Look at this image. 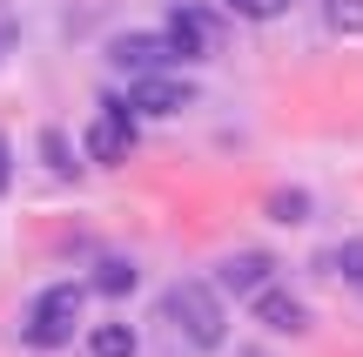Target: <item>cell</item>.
Returning <instances> with one entry per match:
<instances>
[{"mask_svg":"<svg viewBox=\"0 0 363 357\" xmlns=\"http://www.w3.org/2000/svg\"><path fill=\"white\" fill-rule=\"evenodd\" d=\"M74 324H81V290L74 283H54V290H40L34 310H27V344L54 351V344L74 337Z\"/></svg>","mask_w":363,"mask_h":357,"instance_id":"obj_2","label":"cell"},{"mask_svg":"<svg viewBox=\"0 0 363 357\" xmlns=\"http://www.w3.org/2000/svg\"><path fill=\"white\" fill-rule=\"evenodd\" d=\"M323 21L337 27V34H363V0H330Z\"/></svg>","mask_w":363,"mask_h":357,"instance_id":"obj_12","label":"cell"},{"mask_svg":"<svg viewBox=\"0 0 363 357\" xmlns=\"http://www.w3.org/2000/svg\"><path fill=\"white\" fill-rule=\"evenodd\" d=\"M195 94H189V81H175V75H135V88H128V115H182Z\"/></svg>","mask_w":363,"mask_h":357,"instance_id":"obj_5","label":"cell"},{"mask_svg":"<svg viewBox=\"0 0 363 357\" xmlns=\"http://www.w3.org/2000/svg\"><path fill=\"white\" fill-rule=\"evenodd\" d=\"M88 351L94 357H135V331L128 324H101V331L88 337Z\"/></svg>","mask_w":363,"mask_h":357,"instance_id":"obj_9","label":"cell"},{"mask_svg":"<svg viewBox=\"0 0 363 357\" xmlns=\"http://www.w3.org/2000/svg\"><path fill=\"white\" fill-rule=\"evenodd\" d=\"M128 155H135V115H128V101H115V94H108L101 115L88 121V162H101V169H121Z\"/></svg>","mask_w":363,"mask_h":357,"instance_id":"obj_3","label":"cell"},{"mask_svg":"<svg viewBox=\"0 0 363 357\" xmlns=\"http://www.w3.org/2000/svg\"><path fill=\"white\" fill-rule=\"evenodd\" d=\"M94 290H108V297H128V290H135V270L121 263V256H108V263L94 270Z\"/></svg>","mask_w":363,"mask_h":357,"instance_id":"obj_10","label":"cell"},{"mask_svg":"<svg viewBox=\"0 0 363 357\" xmlns=\"http://www.w3.org/2000/svg\"><path fill=\"white\" fill-rule=\"evenodd\" d=\"M0 189H7V135H0Z\"/></svg>","mask_w":363,"mask_h":357,"instance_id":"obj_16","label":"cell"},{"mask_svg":"<svg viewBox=\"0 0 363 357\" xmlns=\"http://www.w3.org/2000/svg\"><path fill=\"white\" fill-rule=\"evenodd\" d=\"M269 216H276V223H303V216H310V196H303V189H276Z\"/></svg>","mask_w":363,"mask_h":357,"instance_id":"obj_11","label":"cell"},{"mask_svg":"<svg viewBox=\"0 0 363 357\" xmlns=\"http://www.w3.org/2000/svg\"><path fill=\"white\" fill-rule=\"evenodd\" d=\"M256 317L269 324L276 337H296V331H310V310H303V297H289V290H256Z\"/></svg>","mask_w":363,"mask_h":357,"instance_id":"obj_7","label":"cell"},{"mask_svg":"<svg viewBox=\"0 0 363 357\" xmlns=\"http://www.w3.org/2000/svg\"><path fill=\"white\" fill-rule=\"evenodd\" d=\"M269 256L262 250H242V256H229L222 263V290H235V297H256V290H269Z\"/></svg>","mask_w":363,"mask_h":357,"instance_id":"obj_8","label":"cell"},{"mask_svg":"<svg viewBox=\"0 0 363 357\" xmlns=\"http://www.w3.org/2000/svg\"><path fill=\"white\" fill-rule=\"evenodd\" d=\"M162 310H169V324H175L182 337H189L195 351H216L222 337H229V317H222V297H216V283H195V277H182V283H169Z\"/></svg>","mask_w":363,"mask_h":357,"instance_id":"obj_1","label":"cell"},{"mask_svg":"<svg viewBox=\"0 0 363 357\" xmlns=\"http://www.w3.org/2000/svg\"><path fill=\"white\" fill-rule=\"evenodd\" d=\"M330 263H337V277H350L357 290H363V243H343V250L330 256Z\"/></svg>","mask_w":363,"mask_h":357,"instance_id":"obj_14","label":"cell"},{"mask_svg":"<svg viewBox=\"0 0 363 357\" xmlns=\"http://www.w3.org/2000/svg\"><path fill=\"white\" fill-rule=\"evenodd\" d=\"M222 7H229V13H242V21H276L289 0H222Z\"/></svg>","mask_w":363,"mask_h":357,"instance_id":"obj_13","label":"cell"},{"mask_svg":"<svg viewBox=\"0 0 363 357\" xmlns=\"http://www.w3.org/2000/svg\"><path fill=\"white\" fill-rule=\"evenodd\" d=\"M108 61H115V67H128V75H169L175 48H169L162 34H121L115 48H108Z\"/></svg>","mask_w":363,"mask_h":357,"instance_id":"obj_6","label":"cell"},{"mask_svg":"<svg viewBox=\"0 0 363 357\" xmlns=\"http://www.w3.org/2000/svg\"><path fill=\"white\" fill-rule=\"evenodd\" d=\"M48 155H54V169H61V175H74V162H67V142H61V135H48Z\"/></svg>","mask_w":363,"mask_h":357,"instance_id":"obj_15","label":"cell"},{"mask_svg":"<svg viewBox=\"0 0 363 357\" xmlns=\"http://www.w3.org/2000/svg\"><path fill=\"white\" fill-rule=\"evenodd\" d=\"M162 40L175 48V61H208V54H222V21L202 13V7H175Z\"/></svg>","mask_w":363,"mask_h":357,"instance_id":"obj_4","label":"cell"}]
</instances>
